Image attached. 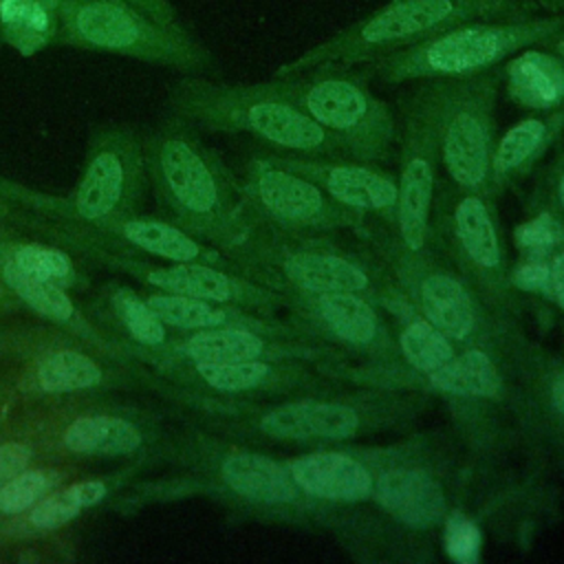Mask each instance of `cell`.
<instances>
[{"instance_id": "cell-1", "label": "cell", "mask_w": 564, "mask_h": 564, "mask_svg": "<svg viewBox=\"0 0 564 564\" xmlns=\"http://www.w3.org/2000/svg\"><path fill=\"white\" fill-rule=\"evenodd\" d=\"M432 397L421 390L341 383L330 390L245 399L234 408V425L258 443L282 447H326L412 427Z\"/></svg>"}, {"instance_id": "cell-2", "label": "cell", "mask_w": 564, "mask_h": 564, "mask_svg": "<svg viewBox=\"0 0 564 564\" xmlns=\"http://www.w3.org/2000/svg\"><path fill=\"white\" fill-rule=\"evenodd\" d=\"M229 253L247 278L284 297L359 291L379 302L397 286L383 262L357 236L350 242L341 234L289 231L247 216V227Z\"/></svg>"}, {"instance_id": "cell-3", "label": "cell", "mask_w": 564, "mask_h": 564, "mask_svg": "<svg viewBox=\"0 0 564 564\" xmlns=\"http://www.w3.org/2000/svg\"><path fill=\"white\" fill-rule=\"evenodd\" d=\"M352 236L375 251L414 311L458 346L529 341L522 324L500 317L432 240L423 249H410L379 218H368Z\"/></svg>"}, {"instance_id": "cell-4", "label": "cell", "mask_w": 564, "mask_h": 564, "mask_svg": "<svg viewBox=\"0 0 564 564\" xmlns=\"http://www.w3.org/2000/svg\"><path fill=\"white\" fill-rule=\"evenodd\" d=\"M452 452L438 434L381 445L372 496L344 538L364 546L377 529H392V538L443 529L452 511Z\"/></svg>"}, {"instance_id": "cell-5", "label": "cell", "mask_w": 564, "mask_h": 564, "mask_svg": "<svg viewBox=\"0 0 564 564\" xmlns=\"http://www.w3.org/2000/svg\"><path fill=\"white\" fill-rule=\"evenodd\" d=\"M535 13H540L538 0H390L333 37L282 64L273 77L297 73L322 62L368 64L388 53L425 42L456 24L529 18Z\"/></svg>"}, {"instance_id": "cell-6", "label": "cell", "mask_w": 564, "mask_h": 564, "mask_svg": "<svg viewBox=\"0 0 564 564\" xmlns=\"http://www.w3.org/2000/svg\"><path fill=\"white\" fill-rule=\"evenodd\" d=\"M564 33V13H535L529 18L474 20L456 24L425 42L377 57L366 66L383 84L419 79H465L500 68L522 48Z\"/></svg>"}, {"instance_id": "cell-7", "label": "cell", "mask_w": 564, "mask_h": 564, "mask_svg": "<svg viewBox=\"0 0 564 564\" xmlns=\"http://www.w3.org/2000/svg\"><path fill=\"white\" fill-rule=\"evenodd\" d=\"M176 108L207 128L251 134L271 152L355 159L344 143L282 95L273 79L262 84L185 79L176 86Z\"/></svg>"}, {"instance_id": "cell-8", "label": "cell", "mask_w": 564, "mask_h": 564, "mask_svg": "<svg viewBox=\"0 0 564 564\" xmlns=\"http://www.w3.org/2000/svg\"><path fill=\"white\" fill-rule=\"evenodd\" d=\"M364 64L322 62L273 77V84L355 159L388 163L397 148V115L368 86Z\"/></svg>"}, {"instance_id": "cell-9", "label": "cell", "mask_w": 564, "mask_h": 564, "mask_svg": "<svg viewBox=\"0 0 564 564\" xmlns=\"http://www.w3.org/2000/svg\"><path fill=\"white\" fill-rule=\"evenodd\" d=\"M430 236L500 317L522 324L524 306L511 284V264L491 192L463 189L447 178L438 181Z\"/></svg>"}, {"instance_id": "cell-10", "label": "cell", "mask_w": 564, "mask_h": 564, "mask_svg": "<svg viewBox=\"0 0 564 564\" xmlns=\"http://www.w3.org/2000/svg\"><path fill=\"white\" fill-rule=\"evenodd\" d=\"M57 42L189 73L214 66L212 53L185 26H165L126 0H62Z\"/></svg>"}, {"instance_id": "cell-11", "label": "cell", "mask_w": 564, "mask_h": 564, "mask_svg": "<svg viewBox=\"0 0 564 564\" xmlns=\"http://www.w3.org/2000/svg\"><path fill=\"white\" fill-rule=\"evenodd\" d=\"M397 101V214L392 231L410 249L430 245V214L438 185L441 79L410 82Z\"/></svg>"}, {"instance_id": "cell-12", "label": "cell", "mask_w": 564, "mask_h": 564, "mask_svg": "<svg viewBox=\"0 0 564 564\" xmlns=\"http://www.w3.org/2000/svg\"><path fill=\"white\" fill-rule=\"evenodd\" d=\"M438 152L445 178L463 189L491 192V154L496 145V101L502 70L441 79Z\"/></svg>"}, {"instance_id": "cell-13", "label": "cell", "mask_w": 564, "mask_h": 564, "mask_svg": "<svg viewBox=\"0 0 564 564\" xmlns=\"http://www.w3.org/2000/svg\"><path fill=\"white\" fill-rule=\"evenodd\" d=\"M159 172L176 205L229 249L247 227L245 203L236 200L223 163L187 130L172 128L154 143Z\"/></svg>"}, {"instance_id": "cell-14", "label": "cell", "mask_w": 564, "mask_h": 564, "mask_svg": "<svg viewBox=\"0 0 564 564\" xmlns=\"http://www.w3.org/2000/svg\"><path fill=\"white\" fill-rule=\"evenodd\" d=\"M249 218L308 234H355L370 216L333 200L306 176L275 163L267 152L251 159L242 183Z\"/></svg>"}, {"instance_id": "cell-15", "label": "cell", "mask_w": 564, "mask_h": 564, "mask_svg": "<svg viewBox=\"0 0 564 564\" xmlns=\"http://www.w3.org/2000/svg\"><path fill=\"white\" fill-rule=\"evenodd\" d=\"M284 315L306 337L330 344L350 361H401L392 322L368 293L326 291L289 295Z\"/></svg>"}, {"instance_id": "cell-16", "label": "cell", "mask_w": 564, "mask_h": 564, "mask_svg": "<svg viewBox=\"0 0 564 564\" xmlns=\"http://www.w3.org/2000/svg\"><path fill=\"white\" fill-rule=\"evenodd\" d=\"M381 445L339 443L282 456L302 496L317 509L322 529L346 533L368 505Z\"/></svg>"}, {"instance_id": "cell-17", "label": "cell", "mask_w": 564, "mask_h": 564, "mask_svg": "<svg viewBox=\"0 0 564 564\" xmlns=\"http://www.w3.org/2000/svg\"><path fill=\"white\" fill-rule=\"evenodd\" d=\"M511 436L544 467L564 469V350L529 341L513 370Z\"/></svg>"}, {"instance_id": "cell-18", "label": "cell", "mask_w": 564, "mask_h": 564, "mask_svg": "<svg viewBox=\"0 0 564 564\" xmlns=\"http://www.w3.org/2000/svg\"><path fill=\"white\" fill-rule=\"evenodd\" d=\"M275 163L319 185L339 205L394 225L397 178L383 165L348 156H306L267 152Z\"/></svg>"}, {"instance_id": "cell-19", "label": "cell", "mask_w": 564, "mask_h": 564, "mask_svg": "<svg viewBox=\"0 0 564 564\" xmlns=\"http://www.w3.org/2000/svg\"><path fill=\"white\" fill-rule=\"evenodd\" d=\"M148 280L174 295L207 300L216 304H238L269 317H273L280 311L284 313L286 306V297L282 293L247 275L236 278L209 264L183 262L176 267L152 271Z\"/></svg>"}, {"instance_id": "cell-20", "label": "cell", "mask_w": 564, "mask_h": 564, "mask_svg": "<svg viewBox=\"0 0 564 564\" xmlns=\"http://www.w3.org/2000/svg\"><path fill=\"white\" fill-rule=\"evenodd\" d=\"M562 132L564 104L551 110H540L538 115L513 123L502 137H498L491 154V194L498 198V194L533 174L546 152L562 139Z\"/></svg>"}, {"instance_id": "cell-21", "label": "cell", "mask_w": 564, "mask_h": 564, "mask_svg": "<svg viewBox=\"0 0 564 564\" xmlns=\"http://www.w3.org/2000/svg\"><path fill=\"white\" fill-rule=\"evenodd\" d=\"M507 97L527 110H551L564 104V59L542 46H529L502 66Z\"/></svg>"}, {"instance_id": "cell-22", "label": "cell", "mask_w": 564, "mask_h": 564, "mask_svg": "<svg viewBox=\"0 0 564 564\" xmlns=\"http://www.w3.org/2000/svg\"><path fill=\"white\" fill-rule=\"evenodd\" d=\"M62 0H0V40L29 57L59 35Z\"/></svg>"}, {"instance_id": "cell-23", "label": "cell", "mask_w": 564, "mask_h": 564, "mask_svg": "<svg viewBox=\"0 0 564 564\" xmlns=\"http://www.w3.org/2000/svg\"><path fill=\"white\" fill-rule=\"evenodd\" d=\"M84 174V181L77 192V209L86 218L106 216L119 200L126 176V156L130 145L119 137H106Z\"/></svg>"}, {"instance_id": "cell-24", "label": "cell", "mask_w": 564, "mask_h": 564, "mask_svg": "<svg viewBox=\"0 0 564 564\" xmlns=\"http://www.w3.org/2000/svg\"><path fill=\"white\" fill-rule=\"evenodd\" d=\"M66 447L88 454H128L141 445V434L123 419L84 416L70 423L64 434Z\"/></svg>"}, {"instance_id": "cell-25", "label": "cell", "mask_w": 564, "mask_h": 564, "mask_svg": "<svg viewBox=\"0 0 564 564\" xmlns=\"http://www.w3.org/2000/svg\"><path fill=\"white\" fill-rule=\"evenodd\" d=\"M123 234L128 236V240L143 247L145 251H152L174 262H194L200 256V245L194 238L165 223H128L123 227Z\"/></svg>"}, {"instance_id": "cell-26", "label": "cell", "mask_w": 564, "mask_h": 564, "mask_svg": "<svg viewBox=\"0 0 564 564\" xmlns=\"http://www.w3.org/2000/svg\"><path fill=\"white\" fill-rule=\"evenodd\" d=\"M99 379H101L99 366L73 350H59L48 355L37 370L40 386L51 392L90 388Z\"/></svg>"}, {"instance_id": "cell-27", "label": "cell", "mask_w": 564, "mask_h": 564, "mask_svg": "<svg viewBox=\"0 0 564 564\" xmlns=\"http://www.w3.org/2000/svg\"><path fill=\"white\" fill-rule=\"evenodd\" d=\"M104 494H106V487L99 480L77 482V485L37 502L31 511V522L40 529L59 527L66 520L75 518L79 513V509L99 502L104 498Z\"/></svg>"}, {"instance_id": "cell-28", "label": "cell", "mask_w": 564, "mask_h": 564, "mask_svg": "<svg viewBox=\"0 0 564 564\" xmlns=\"http://www.w3.org/2000/svg\"><path fill=\"white\" fill-rule=\"evenodd\" d=\"M4 278L18 295L26 300L29 306H33L37 313L53 317V319H68L73 315V304L66 297L62 289L53 284V280L37 278L24 269H20L15 262H11L4 269Z\"/></svg>"}, {"instance_id": "cell-29", "label": "cell", "mask_w": 564, "mask_h": 564, "mask_svg": "<svg viewBox=\"0 0 564 564\" xmlns=\"http://www.w3.org/2000/svg\"><path fill=\"white\" fill-rule=\"evenodd\" d=\"M562 242H564L562 223L542 207H535L533 216L527 223L516 227V245L520 253L549 256Z\"/></svg>"}, {"instance_id": "cell-30", "label": "cell", "mask_w": 564, "mask_h": 564, "mask_svg": "<svg viewBox=\"0 0 564 564\" xmlns=\"http://www.w3.org/2000/svg\"><path fill=\"white\" fill-rule=\"evenodd\" d=\"M115 308L121 315L123 324L132 333L134 339L143 344H161L165 333L159 315L150 308V304H143L132 291L123 289L115 295Z\"/></svg>"}, {"instance_id": "cell-31", "label": "cell", "mask_w": 564, "mask_h": 564, "mask_svg": "<svg viewBox=\"0 0 564 564\" xmlns=\"http://www.w3.org/2000/svg\"><path fill=\"white\" fill-rule=\"evenodd\" d=\"M533 205L551 212L564 227V145L555 143L553 159L544 165L533 192Z\"/></svg>"}, {"instance_id": "cell-32", "label": "cell", "mask_w": 564, "mask_h": 564, "mask_svg": "<svg viewBox=\"0 0 564 564\" xmlns=\"http://www.w3.org/2000/svg\"><path fill=\"white\" fill-rule=\"evenodd\" d=\"M48 487V476L44 471H24L13 476L0 487V509L4 513H18L31 507L40 494Z\"/></svg>"}, {"instance_id": "cell-33", "label": "cell", "mask_w": 564, "mask_h": 564, "mask_svg": "<svg viewBox=\"0 0 564 564\" xmlns=\"http://www.w3.org/2000/svg\"><path fill=\"white\" fill-rule=\"evenodd\" d=\"M20 269L37 275V278H46V280H59L68 275V260L64 253L55 251V249H46L40 245H26L22 249H18L15 260H13Z\"/></svg>"}, {"instance_id": "cell-34", "label": "cell", "mask_w": 564, "mask_h": 564, "mask_svg": "<svg viewBox=\"0 0 564 564\" xmlns=\"http://www.w3.org/2000/svg\"><path fill=\"white\" fill-rule=\"evenodd\" d=\"M445 544L447 553L458 560V562H469L478 557V544H480V533L478 529L456 509L449 511L445 524Z\"/></svg>"}, {"instance_id": "cell-35", "label": "cell", "mask_w": 564, "mask_h": 564, "mask_svg": "<svg viewBox=\"0 0 564 564\" xmlns=\"http://www.w3.org/2000/svg\"><path fill=\"white\" fill-rule=\"evenodd\" d=\"M511 284L518 293H540L549 300V256L520 253L511 264Z\"/></svg>"}, {"instance_id": "cell-36", "label": "cell", "mask_w": 564, "mask_h": 564, "mask_svg": "<svg viewBox=\"0 0 564 564\" xmlns=\"http://www.w3.org/2000/svg\"><path fill=\"white\" fill-rule=\"evenodd\" d=\"M29 463V449L20 443L0 445V487L18 476Z\"/></svg>"}, {"instance_id": "cell-37", "label": "cell", "mask_w": 564, "mask_h": 564, "mask_svg": "<svg viewBox=\"0 0 564 564\" xmlns=\"http://www.w3.org/2000/svg\"><path fill=\"white\" fill-rule=\"evenodd\" d=\"M549 300L564 313V242L549 253Z\"/></svg>"}, {"instance_id": "cell-38", "label": "cell", "mask_w": 564, "mask_h": 564, "mask_svg": "<svg viewBox=\"0 0 564 564\" xmlns=\"http://www.w3.org/2000/svg\"><path fill=\"white\" fill-rule=\"evenodd\" d=\"M134 7H139L143 13H148L152 20L165 24V26H183L178 11L170 0H126Z\"/></svg>"}, {"instance_id": "cell-39", "label": "cell", "mask_w": 564, "mask_h": 564, "mask_svg": "<svg viewBox=\"0 0 564 564\" xmlns=\"http://www.w3.org/2000/svg\"><path fill=\"white\" fill-rule=\"evenodd\" d=\"M538 46H542V48H546V51H551V53H555L557 57L564 59V33H557V35L544 40V42L538 44Z\"/></svg>"}, {"instance_id": "cell-40", "label": "cell", "mask_w": 564, "mask_h": 564, "mask_svg": "<svg viewBox=\"0 0 564 564\" xmlns=\"http://www.w3.org/2000/svg\"><path fill=\"white\" fill-rule=\"evenodd\" d=\"M538 7L544 13H564V0H538Z\"/></svg>"}]
</instances>
